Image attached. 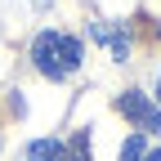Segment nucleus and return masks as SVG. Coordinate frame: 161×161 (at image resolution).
<instances>
[{
  "mask_svg": "<svg viewBox=\"0 0 161 161\" xmlns=\"http://www.w3.org/2000/svg\"><path fill=\"white\" fill-rule=\"evenodd\" d=\"M80 40L76 36H63V31H40L31 40V63L40 76H49V80H63L80 67Z\"/></svg>",
  "mask_w": 161,
  "mask_h": 161,
  "instance_id": "1",
  "label": "nucleus"
},
{
  "mask_svg": "<svg viewBox=\"0 0 161 161\" xmlns=\"http://www.w3.org/2000/svg\"><path fill=\"white\" fill-rule=\"evenodd\" d=\"M116 108H121V116H130L143 134H157V130H161V108H157V103H148L139 90H125V94L116 98Z\"/></svg>",
  "mask_w": 161,
  "mask_h": 161,
  "instance_id": "2",
  "label": "nucleus"
},
{
  "mask_svg": "<svg viewBox=\"0 0 161 161\" xmlns=\"http://www.w3.org/2000/svg\"><path fill=\"white\" fill-rule=\"evenodd\" d=\"M27 161H63V143L58 139H36L27 148Z\"/></svg>",
  "mask_w": 161,
  "mask_h": 161,
  "instance_id": "3",
  "label": "nucleus"
},
{
  "mask_svg": "<svg viewBox=\"0 0 161 161\" xmlns=\"http://www.w3.org/2000/svg\"><path fill=\"white\" fill-rule=\"evenodd\" d=\"M148 157V143H143V134H130L125 143H121V161H143Z\"/></svg>",
  "mask_w": 161,
  "mask_h": 161,
  "instance_id": "4",
  "label": "nucleus"
},
{
  "mask_svg": "<svg viewBox=\"0 0 161 161\" xmlns=\"http://www.w3.org/2000/svg\"><path fill=\"white\" fill-rule=\"evenodd\" d=\"M72 152H76V161H90V143H85V130H80V134L72 139Z\"/></svg>",
  "mask_w": 161,
  "mask_h": 161,
  "instance_id": "5",
  "label": "nucleus"
},
{
  "mask_svg": "<svg viewBox=\"0 0 161 161\" xmlns=\"http://www.w3.org/2000/svg\"><path fill=\"white\" fill-rule=\"evenodd\" d=\"M143 161H161V148H152V152H148V157H143Z\"/></svg>",
  "mask_w": 161,
  "mask_h": 161,
  "instance_id": "6",
  "label": "nucleus"
},
{
  "mask_svg": "<svg viewBox=\"0 0 161 161\" xmlns=\"http://www.w3.org/2000/svg\"><path fill=\"white\" fill-rule=\"evenodd\" d=\"M157 98H161V76H157Z\"/></svg>",
  "mask_w": 161,
  "mask_h": 161,
  "instance_id": "7",
  "label": "nucleus"
}]
</instances>
